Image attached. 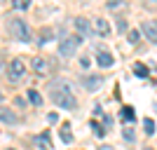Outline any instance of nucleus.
<instances>
[{
	"label": "nucleus",
	"instance_id": "obj_18",
	"mask_svg": "<svg viewBox=\"0 0 157 150\" xmlns=\"http://www.w3.org/2000/svg\"><path fill=\"white\" fill-rule=\"evenodd\" d=\"M143 129H145V134H148V136H152V134H155V122L145 117V120H143Z\"/></svg>",
	"mask_w": 157,
	"mask_h": 150
},
{
	"label": "nucleus",
	"instance_id": "obj_14",
	"mask_svg": "<svg viewBox=\"0 0 157 150\" xmlns=\"http://www.w3.org/2000/svg\"><path fill=\"white\" fill-rule=\"evenodd\" d=\"M28 101H31L33 106H42V96H40L35 89H28Z\"/></svg>",
	"mask_w": 157,
	"mask_h": 150
},
{
	"label": "nucleus",
	"instance_id": "obj_10",
	"mask_svg": "<svg viewBox=\"0 0 157 150\" xmlns=\"http://www.w3.org/2000/svg\"><path fill=\"white\" fill-rule=\"evenodd\" d=\"M0 122H5V124H17V115H14L10 108L0 106Z\"/></svg>",
	"mask_w": 157,
	"mask_h": 150
},
{
	"label": "nucleus",
	"instance_id": "obj_3",
	"mask_svg": "<svg viewBox=\"0 0 157 150\" xmlns=\"http://www.w3.org/2000/svg\"><path fill=\"white\" fill-rule=\"evenodd\" d=\"M80 42H82V35H68L59 42V54L61 56H73V54L78 52Z\"/></svg>",
	"mask_w": 157,
	"mask_h": 150
},
{
	"label": "nucleus",
	"instance_id": "obj_1",
	"mask_svg": "<svg viewBox=\"0 0 157 150\" xmlns=\"http://www.w3.org/2000/svg\"><path fill=\"white\" fill-rule=\"evenodd\" d=\"M49 96L59 108H66V110H75L78 108V98L73 96V85L68 80L59 78L49 85Z\"/></svg>",
	"mask_w": 157,
	"mask_h": 150
},
{
	"label": "nucleus",
	"instance_id": "obj_2",
	"mask_svg": "<svg viewBox=\"0 0 157 150\" xmlns=\"http://www.w3.org/2000/svg\"><path fill=\"white\" fill-rule=\"evenodd\" d=\"M7 28H10V33H12L17 40H21V42H31V40H33L31 28H28V24L24 19H10Z\"/></svg>",
	"mask_w": 157,
	"mask_h": 150
},
{
	"label": "nucleus",
	"instance_id": "obj_17",
	"mask_svg": "<svg viewBox=\"0 0 157 150\" xmlns=\"http://www.w3.org/2000/svg\"><path fill=\"white\" fill-rule=\"evenodd\" d=\"M134 73H136L138 78H148V68L143 63H134Z\"/></svg>",
	"mask_w": 157,
	"mask_h": 150
},
{
	"label": "nucleus",
	"instance_id": "obj_8",
	"mask_svg": "<svg viewBox=\"0 0 157 150\" xmlns=\"http://www.w3.org/2000/svg\"><path fill=\"white\" fill-rule=\"evenodd\" d=\"M73 24H75V31H78V35H82V38L92 35V24H89L85 17H78V19L73 21Z\"/></svg>",
	"mask_w": 157,
	"mask_h": 150
},
{
	"label": "nucleus",
	"instance_id": "obj_6",
	"mask_svg": "<svg viewBox=\"0 0 157 150\" xmlns=\"http://www.w3.org/2000/svg\"><path fill=\"white\" fill-rule=\"evenodd\" d=\"M141 33L150 40L152 45H157V19H145L143 26H141Z\"/></svg>",
	"mask_w": 157,
	"mask_h": 150
},
{
	"label": "nucleus",
	"instance_id": "obj_7",
	"mask_svg": "<svg viewBox=\"0 0 157 150\" xmlns=\"http://www.w3.org/2000/svg\"><path fill=\"white\" fill-rule=\"evenodd\" d=\"M92 31L98 33L101 38H108V35H110V24L105 19H101V17H94L92 19Z\"/></svg>",
	"mask_w": 157,
	"mask_h": 150
},
{
	"label": "nucleus",
	"instance_id": "obj_24",
	"mask_svg": "<svg viewBox=\"0 0 157 150\" xmlns=\"http://www.w3.org/2000/svg\"><path fill=\"white\" fill-rule=\"evenodd\" d=\"M145 5H150V7H157V0H145Z\"/></svg>",
	"mask_w": 157,
	"mask_h": 150
},
{
	"label": "nucleus",
	"instance_id": "obj_11",
	"mask_svg": "<svg viewBox=\"0 0 157 150\" xmlns=\"http://www.w3.org/2000/svg\"><path fill=\"white\" fill-rule=\"evenodd\" d=\"M96 63L101 66V68H110V66L115 63V59H113L108 52H98V54H96Z\"/></svg>",
	"mask_w": 157,
	"mask_h": 150
},
{
	"label": "nucleus",
	"instance_id": "obj_15",
	"mask_svg": "<svg viewBox=\"0 0 157 150\" xmlns=\"http://www.w3.org/2000/svg\"><path fill=\"white\" fill-rule=\"evenodd\" d=\"M122 120H124V122H134V120H136L134 108H122Z\"/></svg>",
	"mask_w": 157,
	"mask_h": 150
},
{
	"label": "nucleus",
	"instance_id": "obj_12",
	"mask_svg": "<svg viewBox=\"0 0 157 150\" xmlns=\"http://www.w3.org/2000/svg\"><path fill=\"white\" fill-rule=\"evenodd\" d=\"M105 7H108L110 12H124L129 5H127V0H108V2H105Z\"/></svg>",
	"mask_w": 157,
	"mask_h": 150
},
{
	"label": "nucleus",
	"instance_id": "obj_19",
	"mask_svg": "<svg viewBox=\"0 0 157 150\" xmlns=\"http://www.w3.org/2000/svg\"><path fill=\"white\" fill-rule=\"evenodd\" d=\"M131 45H138V40H141V31H129V38H127Z\"/></svg>",
	"mask_w": 157,
	"mask_h": 150
},
{
	"label": "nucleus",
	"instance_id": "obj_21",
	"mask_svg": "<svg viewBox=\"0 0 157 150\" xmlns=\"http://www.w3.org/2000/svg\"><path fill=\"white\" fill-rule=\"evenodd\" d=\"M61 138H63V143H71V134H68V127H63V131H61Z\"/></svg>",
	"mask_w": 157,
	"mask_h": 150
},
{
	"label": "nucleus",
	"instance_id": "obj_4",
	"mask_svg": "<svg viewBox=\"0 0 157 150\" xmlns=\"http://www.w3.org/2000/svg\"><path fill=\"white\" fill-rule=\"evenodd\" d=\"M24 75H26V66H24L21 59H12L7 63V78H10V82H19Z\"/></svg>",
	"mask_w": 157,
	"mask_h": 150
},
{
	"label": "nucleus",
	"instance_id": "obj_27",
	"mask_svg": "<svg viewBox=\"0 0 157 150\" xmlns=\"http://www.w3.org/2000/svg\"><path fill=\"white\" fill-rule=\"evenodd\" d=\"M145 150H152V148H145Z\"/></svg>",
	"mask_w": 157,
	"mask_h": 150
},
{
	"label": "nucleus",
	"instance_id": "obj_16",
	"mask_svg": "<svg viewBox=\"0 0 157 150\" xmlns=\"http://www.w3.org/2000/svg\"><path fill=\"white\" fill-rule=\"evenodd\" d=\"M12 7L14 10H28V7H31V0H12Z\"/></svg>",
	"mask_w": 157,
	"mask_h": 150
},
{
	"label": "nucleus",
	"instance_id": "obj_23",
	"mask_svg": "<svg viewBox=\"0 0 157 150\" xmlns=\"http://www.w3.org/2000/svg\"><path fill=\"white\" fill-rule=\"evenodd\" d=\"M2 71H5V59L0 56V75H2Z\"/></svg>",
	"mask_w": 157,
	"mask_h": 150
},
{
	"label": "nucleus",
	"instance_id": "obj_25",
	"mask_svg": "<svg viewBox=\"0 0 157 150\" xmlns=\"http://www.w3.org/2000/svg\"><path fill=\"white\" fill-rule=\"evenodd\" d=\"M98 150H113V148H108V145H101V148H98Z\"/></svg>",
	"mask_w": 157,
	"mask_h": 150
},
{
	"label": "nucleus",
	"instance_id": "obj_9",
	"mask_svg": "<svg viewBox=\"0 0 157 150\" xmlns=\"http://www.w3.org/2000/svg\"><path fill=\"white\" fill-rule=\"evenodd\" d=\"M82 85H85V89L96 91L98 87L103 85V78H101V75H92V78H85V80H82Z\"/></svg>",
	"mask_w": 157,
	"mask_h": 150
},
{
	"label": "nucleus",
	"instance_id": "obj_20",
	"mask_svg": "<svg viewBox=\"0 0 157 150\" xmlns=\"http://www.w3.org/2000/svg\"><path fill=\"white\" fill-rule=\"evenodd\" d=\"M92 131H94V134H96L98 138H103V136H105L103 127H101V124H98V122H92Z\"/></svg>",
	"mask_w": 157,
	"mask_h": 150
},
{
	"label": "nucleus",
	"instance_id": "obj_22",
	"mask_svg": "<svg viewBox=\"0 0 157 150\" xmlns=\"http://www.w3.org/2000/svg\"><path fill=\"white\" fill-rule=\"evenodd\" d=\"M122 136H124L127 141L131 143V141H134V131H131V129H124V134H122Z\"/></svg>",
	"mask_w": 157,
	"mask_h": 150
},
{
	"label": "nucleus",
	"instance_id": "obj_26",
	"mask_svg": "<svg viewBox=\"0 0 157 150\" xmlns=\"http://www.w3.org/2000/svg\"><path fill=\"white\" fill-rule=\"evenodd\" d=\"M0 101H2V91H0Z\"/></svg>",
	"mask_w": 157,
	"mask_h": 150
},
{
	"label": "nucleus",
	"instance_id": "obj_13",
	"mask_svg": "<svg viewBox=\"0 0 157 150\" xmlns=\"http://www.w3.org/2000/svg\"><path fill=\"white\" fill-rule=\"evenodd\" d=\"M35 145L42 150H52V143H49V136L47 134H40V136H35Z\"/></svg>",
	"mask_w": 157,
	"mask_h": 150
},
{
	"label": "nucleus",
	"instance_id": "obj_5",
	"mask_svg": "<svg viewBox=\"0 0 157 150\" xmlns=\"http://www.w3.org/2000/svg\"><path fill=\"white\" fill-rule=\"evenodd\" d=\"M33 71H35V75H40V78H47V75L52 73V63L47 59H42V56H33Z\"/></svg>",
	"mask_w": 157,
	"mask_h": 150
}]
</instances>
